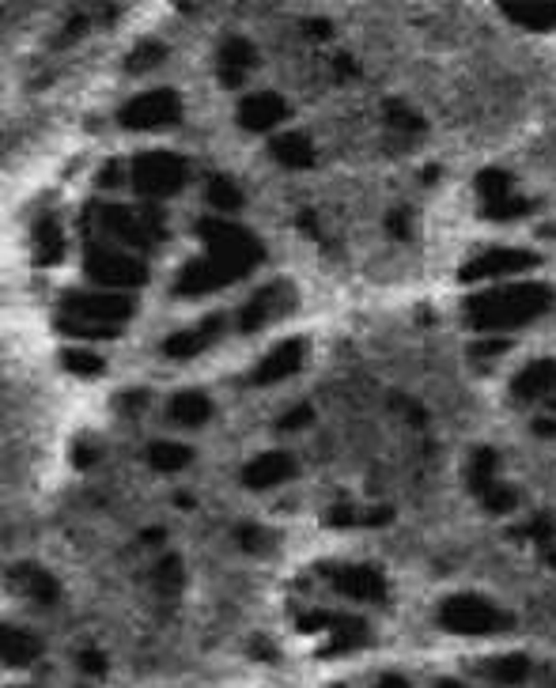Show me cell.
<instances>
[{"label": "cell", "instance_id": "d6986e66", "mask_svg": "<svg viewBox=\"0 0 556 688\" xmlns=\"http://www.w3.org/2000/svg\"><path fill=\"white\" fill-rule=\"evenodd\" d=\"M220 326H224L220 318H208V321H201V326H194V330H182V333H175V337H167L163 352H167L170 359H189V356H197V352L208 349L212 340H216Z\"/></svg>", "mask_w": 556, "mask_h": 688}, {"label": "cell", "instance_id": "7c38bea8", "mask_svg": "<svg viewBox=\"0 0 556 688\" xmlns=\"http://www.w3.org/2000/svg\"><path fill=\"white\" fill-rule=\"evenodd\" d=\"M284 114H288V106L276 91H258L239 102V125L250 129V133H265V129L281 125Z\"/></svg>", "mask_w": 556, "mask_h": 688}, {"label": "cell", "instance_id": "1f68e13d", "mask_svg": "<svg viewBox=\"0 0 556 688\" xmlns=\"http://www.w3.org/2000/svg\"><path fill=\"white\" fill-rule=\"evenodd\" d=\"M61 363H65L72 375H83V378H95L102 371V359L95 352H88V349H65L61 352Z\"/></svg>", "mask_w": 556, "mask_h": 688}, {"label": "cell", "instance_id": "bcb514c9", "mask_svg": "<svg viewBox=\"0 0 556 688\" xmlns=\"http://www.w3.org/2000/svg\"><path fill=\"white\" fill-rule=\"evenodd\" d=\"M533 432H538V435H545V439H552V435H556V420H549V416L533 420Z\"/></svg>", "mask_w": 556, "mask_h": 688}, {"label": "cell", "instance_id": "44dd1931", "mask_svg": "<svg viewBox=\"0 0 556 688\" xmlns=\"http://www.w3.org/2000/svg\"><path fill=\"white\" fill-rule=\"evenodd\" d=\"M167 416L182 424V427H201L208 416H212V401L197 390H186V394H175L167 405Z\"/></svg>", "mask_w": 556, "mask_h": 688}, {"label": "cell", "instance_id": "f907efd6", "mask_svg": "<svg viewBox=\"0 0 556 688\" xmlns=\"http://www.w3.org/2000/svg\"><path fill=\"white\" fill-rule=\"evenodd\" d=\"M163 541V530H144V545H159Z\"/></svg>", "mask_w": 556, "mask_h": 688}, {"label": "cell", "instance_id": "f6af8a7d", "mask_svg": "<svg viewBox=\"0 0 556 688\" xmlns=\"http://www.w3.org/2000/svg\"><path fill=\"white\" fill-rule=\"evenodd\" d=\"M303 31H307L311 38H330V24H326V19H307Z\"/></svg>", "mask_w": 556, "mask_h": 688}, {"label": "cell", "instance_id": "7dc6e473", "mask_svg": "<svg viewBox=\"0 0 556 688\" xmlns=\"http://www.w3.org/2000/svg\"><path fill=\"white\" fill-rule=\"evenodd\" d=\"M333 64H337V76H356V64H352V57H345V53H340Z\"/></svg>", "mask_w": 556, "mask_h": 688}, {"label": "cell", "instance_id": "e575fe53", "mask_svg": "<svg viewBox=\"0 0 556 688\" xmlns=\"http://www.w3.org/2000/svg\"><path fill=\"white\" fill-rule=\"evenodd\" d=\"M481 503H484V511H492V514H507V511H515L519 496H515V488H507V484H492L484 496H481Z\"/></svg>", "mask_w": 556, "mask_h": 688}, {"label": "cell", "instance_id": "7bdbcfd3", "mask_svg": "<svg viewBox=\"0 0 556 688\" xmlns=\"http://www.w3.org/2000/svg\"><path fill=\"white\" fill-rule=\"evenodd\" d=\"M522 533H526V537H533V541H542V545H545L549 537H552V526H549V519H533Z\"/></svg>", "mask_w": 556, "mask_h": 688}, {"label": "cell", "instance_id": "9c48e42d", "mask_svg": "<svg viewBox=\"0 0 556 688\" xmlns=\"http://www.w3.org/2000/svg\"><path fill=\"white\" fill-rule=\"evenodd\" d=\"M88 276L99 281L106 291H118V288H140L148 281V269H144L140 257L118 253V250H91L88 253Z\"/></svg>", "mask_w": 556, "mask_h": 688}, {"label": "cell", "instance_id": "ee69618b", "mask_svg": "<svg viewBox=\"0 0 556 688\" xmlns=\"http://www.w3.org/2000/svg\"><path fill=\"white\" fill-rule=\"evenodd\" d=\"M72 462H76L80 469H83V465H91V462H95V446H91V443H76Z\"/></svg>", "mask_w": 556, "mask_h": 688}, {"label": "cell", "instance_id": "52a82bcc", "mask_svg": "<svg viewBox=\"0 0 556 688\" xmlns=\"http://www.w3.org/2000/svg\"><path fill=\"white\" fill-rule=\"evenodd\" d=\"M182 118V99L178 91H148V95H137L121 106L118 121L125 129H137V133H148V129H163V125H175Z\"/></svg>", "mask_w": 556, "mask_h": 688}, {"label": "cell", "instance_id": "484cf974", "mask_svg": "<svg viewBox=\"0 0 556 688\" xmlns=\"http://www.w3.org/2000/svg\"><path fill=\"white\" fill-rule=\"evenodd\" d=\"M189 458H194V450L182 446V443H152L148 446V462H152V469H159V473L186 469Z\"/></svg>", "mask_w": 556, "mask_h": 688}, {"label": "cell", "instance_id": "2e32d148", "mask_svg": "<svg viewBox=\"0 0 556 688\" xmlns=\"http://www.w3.org/2000/svg\"><path fill=\"white\" fill-rule=\"evenodd\" d=\"M231 281V276L212 262V257H197V262H186L178 281H175V291L178 295H205V291H216Z\"/></svg>", "mask_w": 556, "mask_h": 688}, {"label": "cell", "instance_id": "8992f818", "mask_svg": "<svg viewBox=\"0 0 556 688\" xmlns=\"http://www.w3.org/2000/svg\"><path fill=\"white\" fill-rule=\"evenodd\" d=\"M439 625L462 632V635H481V632H500L511 625V616L500 613L496 606H488L484 597L477 594H458V597H446L443 609H439Z\"/></svg>", "mask_w": 556, "mask_h": 688}, {"label": "cell", "instance_id": "60d3db41", "mask_svg": "<svg viewBox=\"0 0 556 688\" xmlns=\"http://www.w3.org/2000/svg\"><path fill=\"white\" fill-rule=\"evenodd\" d=\"M500 352H507V340H477L474 344V349H469V356H474V359H488V356H500Z\"/></svg>", "mask_w": 556, "mask_h": 688}, {"label": "cell", "instance_id": "277c9868", "mask_svg": "<svg viewBox=\"0 0 556 688\" xmlns=\"http://www.w3.org/2000/svg\"><path fill=\"white\" fill-rule=\"evenodd\" d=\"M99 216H102V227L118 234L121 243H129L137 250H148V246H156L163 243V212L159 208H129V205H106L99 208Z\"/></svg>", "mask_w": 556, "mask_h": 688}, {"label": "cell", "instance_id": "ac0fdd59", "mask_svg": "<svg viewBox=\"0 0 556 688\" xmlns=\"http://www.w3.org/2000/svg\"><path fill=\"white\" fill-rule=\"evenodd\" d=\"M503 15L526 31H552L556 27V0H503Z\"/></svg>", "mask_w": 556, "mask_h": 688}, {"label": "cell", "instance_id": "6da1fadb", "mask_svg": "<svg viewBox=\"0 0 556 688\" xmlns=\"http://www.w3.org/2000/svg\"><path fill=\"white\" fill-rule=\"evenodd\" d=\"M556 303L552 288L545 284H507V288H492L481 291L465 303V321L474 330H515L526 321L549 314Z\"/></svg>", "mask_w": 556, "mask_h": 688}, {"label": "cell", "instance_id": "7402d4cb", "mask_svg": "<svg viewBox=\"0 0 556 688\" xmlns=\"http://www.w3.org/2000/svg\"><path fill=\"white\" fill-rule=\"evenodd\" d=\"M65 257V234L53 216H42L34 224V262L38 265H57Z\"/></svg>", "mask_w": 556, "mask_h": 688}, {"label": "cell", "instance_id": "ffe728a7", "mask_svg": "<svg viewBox=\"0 0 556 688\" xmlns=\"http://www.w3.org/2000/svg\"><path fill=\"white\" fill-rule=\"evenodd\" d=\"M273 159L288 170H307L314 167V144L303 133H281L273 137Z\"/></svg>", "mask_w": 556, "mask_h": 688}, {"label": "cell", "instance_id": "4fadbf2b", "mask_svg": "<svg viewBox=\"0 0 556 688\" xmlns=\"http://www.w3.org/2000/svg\"><path fill=\"white\" fill-rule=\"evenodd\" d=\"M299 363H303V340H284L281 349H273L258 368L250 371V382L254 386H273V382H281L288 378L292 371H299Z\"/></svg>", "mask_w": 556, "mask_h": 688}, {"label": "cell", "instance_id": "b9f144b4", "mask_svg": "<svg viewBox=\"0 0 556 688\" xmlns=\"http://www.w3.org/2000/svg\"><path fill=\"white\" fill-rule=\"evenodd\" d=\"M394 519V507H371V511H363L359 514V522L363 526H387Z\"/></svg>", "mask_w": 556, "mask_h": 688}, {"label": "cell", "instance_id": "7a4b0ae2", "mask_svg": "<svg viewBox=\"0 0 556 688\" xmlns=\"http://www.w3.org/2000/svg\"><path fill=\"white\" fill-rule=\"evenodd\" d=\"M133 318V299L121 291H72L61 303L57 326L72 337H110Z\"/></svg>", "mask_w": 556, "mask_h": 688}, {"label": "cell", "instance_id": "e0dca14e", "mask_svg": "<svg viewBox=\"0 0 556 688\" xmlns=\"http://www.w3.org/2000/svg\"><path fill=\"white\" fill-rule=\"evenodd\" d=\"M254 64H258V50L250 46V38H227L220 46V83L224 88H239Z\"/></svg>", "mask_w": 556, "mask_h": 688}, {"label": "cell", "instance_id": "f1b7e54d", "mask_svg": "<svg viewBox=\"0 0 556 688\" xmlns=\"http://www.w3.org/2000/svg\"><path fill=\"white\" fill-rule=\"evenodd\" d=\"M205 197H208V205H212V208H220V212H235V208H243V189L235 186L231 178H224V175H216V178L208 182Z\"/></svg>", "mask_w": 556, "mask_h": 688}, {"label": "cell", "instance_id": "f546056e", "mask_svg": "<svg viewBox=\"0 0 556 688\" xmlns=\"http://www.w3.org/2000/svg\"><path fill=\"white\" fill-rule=\"evenodd\" d=\"M163 61H167V46H163V42L144 38L140 46L125 57V69H129V72H148V69H156V64H163Z\"/></svg>", "mask_w": 556, "mask_h": 688}, {"label": "cell", "instance_id": "816d5d0a", "mask_svg": "<svg viewBox=\"0 0 556 688\" xmlns=\"http://www.w3.org/2000/svg\"><path fill=\"white\" fill-rule=\"evenodd\" d=\"M545 560L556 568V549H552V545H545Z\"/></svg>", "mask_w": 556, "mask_h": 688}, {"label": "cell", "instance_id": "8fae6325", "mask_svg": "<svg viewBox=\"0 0 556 688\" xmlns=\"http://www.w3.org/2000/svg\"><path fill=\"white\" fill-rule=\"evenodd\" d=\"M322 575L333 583L337 594L345 597H356V601H382L387 597V583H382V575L371 571V568H356V564H345V568H322Z\"/></svg>", "mask_w": 556, "mask_h": 688}, {"label": "cell", "instance_id": "9a60e30c", "mask_svg": "<svg viewBox=\"0 0 556 688\" xmlns=\"http://www.w3.org/2000/svg\"><path fill=\"white\" fill-rule=\"evenodd\" d=\"M511 394H515V401H545L556 394V363L552 359H538L530 363V368H522L515 375V382H511Z\"/></svg>", "mask_w": 556, "mask_h": 688}, {"label": "cell", "instance_id": "74e56055", "mask_svg": "<svg viewBox=\"0 0 556 688\" xmlns=\"http://www.w3.org/2000/svg\"><path fill=\"white\" fill-rule=\"evenodd\" d=\"M311 420H314V408L311 405H295L292 413L281 416V424H276V427H281V432H299V427H307Z\"/></svg>", "mask_w": 556, "mask_h": 688}, {"label": "cell", "instance_id": "c3c4849f", "mask_svg": "<svg viewBox=\"0 0 556 688\" xmlns=\"http://www.w3.org/2000/svg\"><path fill=\"white\" fill-rule=\"evenodd\" d=\"M110 182H118V163H106L99 175V186H110Z\"/></svg>", "mask_w": 556, "mask_h": 688}, {"label": "cell", "instance_id": "681fc988", "mask_svg": "<svg viewBox=\"0 0 556 688\" xmlns=\"http://www.w3.org/2000/svg\"><path fill=\"white\" fill-rule=\"evenodd\" d=\"M379 688H409V684H405V677L390 674V677H382V681H379Z\"/></svg>", "mask_w": 556, "mask_h": 688}, {"label": "cell", "instance_id": "d4e9b609", "mask_svg": "<svg viewBox=\"0 0 556 688\" xmlns=\"http://www.w3.org/2000/svg\"><path fill=\"white\" fill-rule=\"evenodd\" d=\"M492 484H496V450L481 446L469 458V488H474V496H484Z\"/></svg>", "mask_w": 556, "mask_h": 688}, {"label": "cell", "instance_id": "cb8c5ba5", "mask_svg": "<svg viewBox=\"0 0 556 688\" xmlns=\"http://www.w3.org/2000/svg\"><path fill=\"white\" fill-rule=\"evenodd\" d=\"M474 186H477L484 205H496V201L515 197V178H511L507 170H500V167H484L481 175L474 178Z\"/></svg>", "mask_w": 556, "mask_h": 688}, {"label": "cell", "instance_id": "603a6c76", "mask_svg": "<svg viewBox=\"0 0 556 688\" xmlns=\"http://www.w3.org/2000/svg\"><path fill=\"white\" fill-rule=\"evenodd\" d=\"M12 578H15V587L24 594H31L34 601H53L57 597V578L50 571H42L38 564H15Z\"/></svg>", "mask_w": 556, "mask_h": 688}, {"label": "cell", "instance_id": "8d00e7d4", "mask_svg": "<svg viewBox=\"0 0 556 688\" xmlns=\"http://www.w3.org/2000/svg\"><path fill=\"white\" fill-rule=\"evenodd\" d=\"M359 514H363V511H356V503H333V507L326 511V526H333V530L356 526V522H359Z\"/></svg>", "mask_w": 556, "mask_h": 688}, {"label": "cell", "instance_id": "ba28073f", "mask_svg": "<svg viewBox=\"0 0 556 688\" xmlns=\"http://www.w3.org/2000/svg\"><path fill=\"white\" fill-rule=\"evenodd\" d=\"M530 269H538V253L515 250V246H492V250H481L477 257H469L458 276L465 284H477V281H496V276H519Z\"/></svg>", "mask_w": 556, "mask_h": 688}, {"label": "cell", "instance_id": "836d02e7", "mask_svg": "<svg viewBox=\"0 0 556 688\" xmlns=\"http://www.w3.org/2000/svg\"><path fill=\"white\" fill-rule=\"evenodd\" d=\"M235 541L243 545V552H265L269 545H273V533L265 530V526H254V522H243L239 530H235Z\"/></svg>", "mask_w": 556, "mask_h": 688}, {"label": "cell", "instance_id": "5b68a950", "mask_svg": "<svg viewBox=\"0 0 556 688\" xmlns=\"http://www.w3.org/2000/svg\"><path fill=\"white\" fill-rule=\"evenodd\" d=\"M189 167L175 152H148L133 159V186L140 197H175L186 186Z\"/></svg>", "mask_w": 556, "mask_h": 688}, {"label": "cell", "instance_id": "d6a6232c", "mask_svg": "<svg viewBox=\"0 0 556 688\" xmlns=\"http://www.w3.org/2000/svg\"><path fill=\"white\" fill-rule=\"evenodd\" d=\"M533 212V201H526V197H507V201H496V205H484V216L488 220H522V216H530Z\"/></svg>", "mask_w": 556, "mask_h": 688}, {"label": "cell", "instance_id": "4316f807", "mask_svg": "<svg viewBox=\"0 0 556 688\" xmlns=\"http://www.w3.org/2000/svg\"><path fill=\"white\" fill-rule=\"evenodd\" d=\"M382 118H387L390 129H398V133H424V118L413 110L405 99H387V106H382Z\"/></svg>", "mask_w": 556, "mask_h": 688}, {"label": "cell", "instance_id": "30bf717a", "mask_svg": "<svg viewBox=\"0 0 556 688\" xmlns=\"http://www.w3.org/2000/svg\"><path fill=\"white\" fill-rule=\"evenodd\" d=\"M295 299H299V295H295V288H292L288 281H273V284H265V288L243 307L239 326H243L246 333L262 330V326H269V321L284 318L288 311H295Z\"/></svg>", "mask_w": 556, "mask_h": 688}, {"label": "cell", "instance_id": "3957f363", "mask_svg": "<svg viewBox=\"0 0 556 688\" xmlns=\"http://www.w3.org/2000/svg\"><path fill=\"white\" fill-rule=\"evenodd\" d=\"M197 239L205 243L208 257L231 276V281L235 276H246L265 257V246L254 239L246 227L231 224V220H201L197 224Z\"/></svg>", "mask_w": 556, "mask_h": 688}, {"label": "cell", "instance_id": "5bb4252c", "mask_svg": "<svg viewBox=\"0 0 556 688\" xmlns=\"http://www.w3.org/2000/svg\"><path fill=\"white\" fill-rule=\"evenodd\" d=\"M292 473H295V462L288 454H281V450H273V454H262L243 465V484L254 492H265L273 484H284Z\"/></svg>", "mask_w": 556, "mask_h": 688}, {"label": "cell", "instance_id": "ab89813d", "mask_svg": "<svg viewBox=\"0 0 556 688\" xmlns=\"http://www.w3.org/2000/svg\"><path fill=\"white\" fill-rule=\"evenodd\" d=\"M80 670L91 674V677H102L106 674V658L99 651H80Z\"/></svg>", "mask_w": 556, "mask_h": 688}, {"label": "cell", "instance_id": "db71d44e", "mask_svg": "<svg viewBox=\"0 0 556 688\" xmlns=\"http://www.w3.org/2000/svg\"><path fill=\"white\" fill-rule=\"evenodd\" d=\"M542 234H556V227H542Z\"/></svg>", "mask_w": 556, "mask_h": 688}, {"label": "cell", "instance_id": "f35d334b", "mask_svg": "<svg viewBox=\"0 0 556 688\" xmlns=\"http://www.w3.org/2000/svg\"><path fill=\"white\" fill-rule=\"evenodd\" d=\"M387 231L394 234V239H401V243H409L413 239V227H409V212H390V216H387Z\"/></svg>", "mask_w": 556, "mask_h": 688}, {"label": "cell", "instance_id": "83f0119b", "mask_svg": "<svg viewBox=\"0 0 556 688\" xmlns=\"http://www.w3.org/2000/svg\"><path fill=\"white\" fill-rule=\"evenodd\" d=\"M38 651H42V647H38L34 635L15 632V628L5 632V662H8V665H27V662L38 658Z\"/></svg>", "mask_w": 556, "mask_h": 688}, {"label": "cell", "instance_id": "f5cc1de1", "mask_svg": "<svg viewBox=\"0 0 556 688\" xmlns=\"http://www.w3.org/2000/svg\"><path fill=\"white\" fill-rule=\"evenodd\" d=\"M436 688H465V684H462V681H439Z\"/></svg>", "mask_w": 556, "mask_h": 688}, {"label": "cell", "instance_id": "4dcf8cb0", "mask_svg": "<svg viewBox=\"0 0 556 688\" xmlns=\"http://www.w3.org/2000/svg\"><path fill=\"white\" fill-rule=\"evenodd\" d=\"M182 560L178 556H163V560L156 564V571H152V583H156V590L159 594H178L182 590Z\"/></svg>", "mask_w": 556, "mask_h": 688}, {"label": "cell", "instance_id": "d590c367", "mask_svg": "<svg viewBox=\"0 0 556 688\" xmlns=\"http://www.w3.org/2000/svg\"><path fill=\"white\" fill-rule=\"evenodd\" d=\"M526 670H530V662L522 658V655H507V658H500V662H492V677L496 681H522L526 677Z\"/></svg>", "mask_w": 556, "mask_h": 688}]
</instances>
